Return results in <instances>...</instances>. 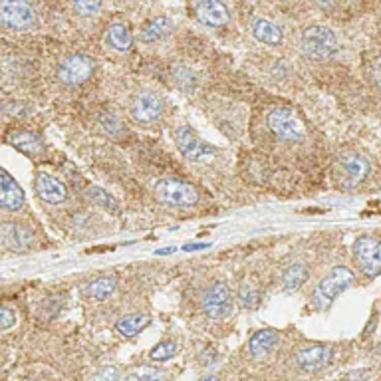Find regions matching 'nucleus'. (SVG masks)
I'll list each match as a JSON object with an SVG mask.
<instances>
[{
  "instance_id": "nucleus-12",
  "label": "nucleus",
  "mask_w": 381,
  "mask_h": 381,
  "mask_svg": "<svg viewBox=\"0 0 381 381\" xmlns=\"http://www.w3.org/2000/svg\"><path fill=\"white\" fill-rule=\"evenodd\" d=\"M24 205V191L16 183L15 177L0 169V207L6 211H18Z\"/></svg>"
},
{
  "instance_id": "nucleus-34",
  "label": "nucleus",
  "mask_w": 381,
  "mask_h": 381,
  "mask_svg": "<svg viewBox=\"0 0 381 381\" xmlns=\"http://www.w3.org/2000/svg\"><path fill=\"white\" fill-rule=\"evenodd\" d=\"M201 381H221L216 375H211V378H205V380H201Z\"/></svg>"
},
{
  "instance_id": "nucleus-22",
  "label": "nucleus",
  "mask_w": 381,
  "mask_h": 381,
  "mask_svg": "<svg viewBox=\"0 0 381 381\" xmlns=\"http://www.w3.org/2000/svg\"><path fill=\"white\" fill-rule=\"evenodd\" d=\"M115 290V278L113 276H100L92 280L86 288V294L93 300H106L107 296H111Z\"/></svg>"
},
{
  "instance_id": "nucleus-20",
  "label": "nucleus",
  "mask_w": 381,
  "mask_h": 381,
  "mask_svg": "<svg viewBox=\"0 0 381 381\" xmlns=\"http://www.w3.org/2000/svg\"><path fill=\"white\" fill-rule=\"evenodd\" d=\"M308 280V266L302 262H294L286 268V272L282 276V286L286 292L298 290Z\"/></svg>"
},
{
  "instance_id": "nucleus-23",
  "label": "nucleus",
  "mask_w": 381,
  "mask_h": 381,
  "mask_svg": "<svg viewBox=\"0 0 381 381\" xmlns=\"http://www.w3.org/2000/svg\"><path fill=\"white\" fill-rule=\"evenodd\" d=\"M147 324H149V318L145 314H129V316L120 318L118 324H115V328H118L120 334L131 337V335H138Z\"/></svg>"
},
{
  "instance_id": "nucleus-7",
  "label": "nucleus",
  "mask_w": 381,
  "mask_h": 381,
  "mask_svg": "<svg viewBox=\"0 0 381 381\" xmlns=\"http://www.w3.org/2000/svg\"><path fill=\"white\" fill-rule=\"evenodd\" d=\"M353 257L364 275L375 278L381 270V246L375 236H360L353 244Z\"/></svg>"
},
{
  "instance_id": "nucleus-25",
  "label": "nucleus",
  "mask_w": 381,
  "mask_h": 381,
  "mask_svg": "<svg viewBox=\"0 0 381 381\" xmlns=\"http://www.w3.org/2000/svg\"><path fill=\"white\" fill-rule=\"evenodd\" d=\"M175 353H177V344H175V342H169L167 340V342L157 344L149 355H151L153 362H167V360H171Z\"/></svg>"
},
{
  "instance_id": "nucleus-15",
  "label": "nucleus",
  "mask_w": 381,
  "mask_h": 381,
  "mask_svg": "<svg viewBox=\"0 0 381 381\" xmlns=\"http://www.w3.org/2000/svg\"><path fill=\"white\" fill-rule=\"evenodd\" d=\"M342 171L346 177V185L353 187V185L362 183L366 179L367 173H369V163L362 155H348L342 161Z\"/></svg>"
},
{
  "instance_id": "nucleus-17",
  "label": "nucleus",
  "mask_w": 381,
  "mask_h": 381,
  "mask_svg": "<svg viewBox=\"0 0 381 381\" xmlns=\"http://www.w3.org/2000/svg\"><path fill=\"white\" fill-rule=\"evenodd\" d=\"M252 34H254L257 40L264 42V44H270V46H276V44L282 42L280 28L276 24H272L270 20H266V18H257L252 22Z\"/></svg>"
},
{
  "instance_id": "nucleus-14",
  "label": "nucleus",
  "mask_w": 381,
  "mask_h": 381,
  "mask_svg": "<svg viewBox=\"0 0 381 381\" xmlns=\"http://www.w3.org/2000/svg\"><path fill=\"white\" fill-rule=\"evenodd\" d=\"M195 12H197L198 20L205 22L207 26H225L229 22V10L223 2L216 0H203L195 4Z\"/></svg>"
},
{
  "instance_id": "nucleus-18",
  "label": "nucleus",
  "mask_w": 381,
  "mask_h": 381,
  "mask_svg": "<svg viewBox=\"0 0 381 381\" xmlns=\"http://www.w3.org/2000/svg\"><path fill=\"white\" fill-rule=\"evenodd\" d=\"M276 342H278V334L275 330H260L248 340V351H250V355L260 357V355H264V353L272 350Z\"/></svg>"
},
{
  "instance_id": "nucleus-2",
  "label": "nucleus",
  "mask_w": 381,
  "mask_h": 381,
  "mask_svg": "<svg viewBox=\"0 0 381 381\" xmlns=\"http://www.w3.org/2000/svg\"><path fill=\"white\" fill-rule=\"evenodd\" d=\"M302 50L310 60H330L337 52V38L328 26H310L302 34Z\"/></svg>"
},
{
  "instance_id": "nucleus-33",
  "label": "nucleus",
  "mask_w": 381,
  "mask_h": 381,
  "mask_svg": "<svg viewBox=\"0 0 381 381\" xmlns=\"http://www.w3.org/2000/svg\"><path fill=\"white\" fill-rule=\"evenodd\" d=\"M171 252H175V246H167V248H159L157 250V254H171Z\"/></svg>"
},
{
  "instance_id": "nucleus-3",
  "label": "nucleus",
  "mask_w": 381,
  "mask_h": 381,
  "mask_svg": "<svg viewBox=\"0 0 381 381\" xmlns=\"http://www.w3.org/2000/svg\"><path fill=\"white\" fill-rule=\"evenodd\" d=\"M155 197L167 207H191L198 201L197 189L179 179H161L155 185Z\"/></svg>"
},
{
  "instance_id": "nucleus-28",
  "label": "nucleus",
  "mask_w": 381,
  "mask_h": 381,
  "mask_svg": "<svg viewBox=\"0 0 381 381\" xmlns=\"http://www.w3.org/2000/svg\"><path fill=\"white\" fill-rule=\"evenodd\" d=\"M88 195H90V198H92L93 203H97L100 207H106V209H113V211H118L115 201L109 197L106 191H102V189H97V187H92Z\"/></svg>"
},
{
  "instance_id": "nucleus-10",
  "label": "nucleus",
  "mask_w": 381,
  "mask_h": 381,
  "mask_svg": "<svg viewBox=\"0 0 381 381\" xmlns=\"http://www.w3.org/2000/svg\"><path fill=\"white\" fill-rule=\"evenodd\" d=\"M332 357H334L332 348L322 346V344H310V346L296 350V362L306 371H318L322 367L328 366Z\"/></svg>"
},
{
  "instance_id": "nucleus-30",
  "label": "nucleus",
  "mask_w": 381,
  "mask_h": 381,
  "mask_svg": "<svg viewBox=\"0 0 381 381\" xmlns=\"http://www.w3.org/2000/svg\"><path fill=\"white\" fill-rule=\"evenodd\" d=\"M92 381H120V373H118V369L111 366L102 367L95 375H93Z\"/></svg>"
},
{
  "instance_id": "nucleus-21",
  "label": "nucleus",
  "mask_w": 381,
  "mask_h": 381,
  "mask_svg": "<svg viewBox=\"0 0 381 381\" xmlns=\"http://www.w3.org/2000/svg\"><path fill=\"white\" fill-rule=\"evenodd\" d=\"M107 42L118 52H127L131 48V32L125 24H120V22L111 24L109 30H107Z\"/></svg>"
},
{
  "instance_id": "nucleus-4",
  "label": "nucleus",
  "mask_w": 381,
  "mask_h": 381,
  "mask_svg": "<svg viewBox=\"0 0 381 381\" xmlns=\"http://www.w3.org/2000/svg\"><path fill=\"white\" fill-rule=\"evenodd\" d=\"M36 22V12L28 2L2 0L0 2V26L8 30H26Z\"/></svg>"
},
{
  "instance_id": "nucleus-32",
  "label": "nucleus",
  "mask_w": 381,
  "mask_h": 381,
  "mask_svg": "<svg viewBox=\"0 0 381 381\" xmlns=\"http://www.w3.org/2000/svg\"><path fill=\"white\" fill-rule=\"evenodd\" d=\"M209 244H205V243H201V244H185L183 248L187 250V252H191V250H201V248H207Z\"/></svg>"
},
{
  "instance_id": "nucleus-27",
  "label": "nucleus",
  "mask_w": 381,
  "mask_h": 381,
  "mask_svg": "<svg viewBox=\"0 0 381 381\" xmlns=\"http://www.w3.org/2000/svg\"><path fill=\"white\" fill-rule=\"evenodd\" d=\"M239 300L244 308H257L260 304V290L257 286H250V284H244L239 294Z\"/></svg>"
},
{
  "instance_id": "nucleus-1",
  "label": "nucleus",
  "mask_w": 381,
  "mask_h": 381,
  "mask_svg": "<svg viewBox=\"0 0 381 381\" xmlns=\"http://www.w3.org/2000/svg\"><path fill=\"white\" fill-rule=\"evenodd\" d=\"M355 282V276L350 268L346 266H335L330 270V275L324 276L322 282L318 284V288L314 290L312 302L318 310H326L328 306L334 302V298H337L344 290H348Z\"/></svg>"
},
{
  "instance_id": "nucleus-26",
  "label": "nucleus",
  "mask_w": 381,
  "mask_h": 381,
  "mask_svg": "<svg viewBox=\"0 0 381 381\" xmlns=\"http://www.w3.org/2000/svg\"><path fill=\"white\" fill-rule=\"evenodd\" d=\"M127 381H165V375L163 371L153 367H139L127 375Z\"/></svg>"
},
{
  "instance_id": "nucleus-8",
  "label": "nucleus",
  "mask_w": 381,
  "mask_h": 381,
  "mask_svg": "<svg viewBox=\"0 0 381 381\" xmlns=\"http://www.w3.org/2000/svg\"><path fill=\"white\" fill-rule=\"evenodd\" d=\"M175 143L179 151L183 153L185 159L189 161H205L214 155V147L205 143L191 127H179L175 133Z\"/></svg>"
},
{
  "instance_id": "nucleus-13",
  "label": "nucleus",
  "mask_w": 381,
  "mask_h": 381,
  "mask_svg": "<svg viewBox=\"0 0 381 381\" xmlns=\"http://www.w3.org/2000/svg\"><path fill=\"white\" fill-rule=\"evenodd\" d=\"M36 193L42 201H46L50 205H60L66 201V185L58 181L54 175H48V173H40L36 177Z\"/></svg>"
},
{
  "instance_id": "nucleus-29",
  "label": "nucleus",
  "mask_w": 381,
  "mask_h": 381,
  "mask_svg": "<svg viewBox=\"0 0 381 381\" xmlns=\"http://www.w3.org/2000/svg\"><path fill=\"white\" fill-rule=\"evenodd\" d=\"M15 324H16L15 310H10V308H6V306H0V332H4V330L12 328Z\"/></svg>"
},
{
  "instance_id": "nucleus-31",
  "label": "nucleus",
  "mask_w": 381,
  "mask_h": 381,
  "mask_svg": "<svg viewBox=\"0 0 381 381\" xmlns=\"http://www.w3.org/2000/svg\"><path fill=\"white\" fill-rule=\"evenodd\" d=\"M100 2H86V0H80V2H74V8H76L77 12L82 16H92L93 12H97L100 10Z\"/></svg>"
},
{
  "instance_id": "nucleus-9",
  "label": "nucleus",
  "mask_w": 381,
  "mask_h": 381,
  "mask_svg": "<svg viewBox=\"0 0 381 381\" xmlns=\"http://www.w3.org/2000/svg\"><path fill=\"white\" fill-rule=\"evenodd\" d=\"M203 310L209 318H225L230 312V306H232V298H230L229 286L223 284V282H214L211 288L203 294Z\"/></svg>"
},
{
  "instance_id": "nucleus-6",
  "label": "nucleus",
  "mask_w": 381,
  "mask_h": 381,
  "mask_svg": "<svg viewBox=\"0 0 381 381\" xmlns=\"http://www.w3.org/2000/svg\"><path fill=\"white\" fill-rule=\"evenodd\" d=\"M95 70V62L84 54H72L58 66V80L66 86H77L84 84Z\"/></svg>"
},
{
  "instance_id": "nucleus-24",
  "label": "nucleus",
  "mask_w": 381,
  "mask_h": 381,
  "mask_svg": "<svg viewBox=\"0 0 381 381\" xmlns=\"http://www.w3.org/2000/svg\"><path fill=\"white\" fill-rule=\"evenodd\" d=\"M24 227H20V225H15V223H10V225H4L2 229H0V241L6 244V246H10V248H24V246H28V239H20V232H24Z\"/></svg>"
},
{
  "instance_id": "nucleus-16",
  "label": "nucleus",
  "mask_w": 381,
  "mask_h": 381,
  "mask_svg": "<svg viewBox=\"0 0 381 381\" xmlns=\"http://www.w3.org/2000/svg\"><path fill=\"white\" fill-rule=\"evenodd\" d=\"M10 143L15 145L16 149H20L30 157H44V153H46L42 139L30 133V131H16L10 136Z\"/></svg>"
},
{
  "instance_id": "nucleus-19",
  "label": "nucleus",
  "mask_w": 381,
  "mask_h": 381,
  "mask_svg": "<svg viewBox=\"0 0 381 381\" xmlns=\"http://www.w3.org/2000/svg\"><path fill=\"white\" fill-rule=\"evenodd\" d=\"M173 28V22L169 20L167 16H157V18H153L149 20L145 26H143V30H141V40L143 42H155V40H161V38H165L169 32Z\"/></svg>"
},
{
  "instance_id": "nucleus-11",
  "label": "nucleus",
  "mask_w": 381,
  "mask_h": 381,
  "mask_svg": "<svg viewBox=\"0 0 381 381\" xmlns=\"http://www.w3.org/2000/svg\"><path fill=\"white\" fill-rule=\"evenodd\" d=\"M163 113V104L161 100L151 92H141L133 97L131 102V115L139 123H151L159 120Z\"/></svg>"
},
{
  "instance_id": "nucleus-5",
  "label": "nucleus",
  "mask_w": 381,
  "mask_h": 381,
  "mask_svg": "<svg viewBox=\"0 0 381 381\" xmlns=\"http://www.w3.org/2000/svg\"><path fill=\"white\" fill-rule=\"evenodd\" d=\"M266 123L276 138L284 139V141H300L304 138V125L288 107H280V109L270 111Z\"/></svg>"
}]
</instances>
